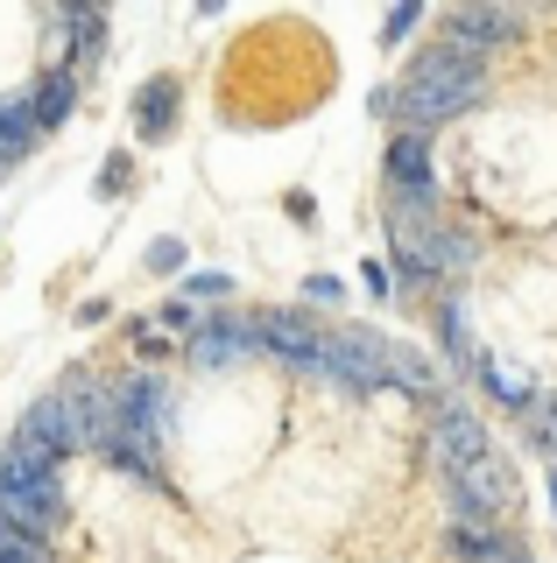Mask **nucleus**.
Segmentation results:
<instances>
[{
    "label": "nucleus",
    "mask_w": 557,
    "mask_h": 563,
    "mask_svg": "<svg viewBox=\"0 0 557 563\" xmlns=\"http://www.w3.org/2000/svg\"><path fill=\"white\" fill-rule=\"evenodd\" d=\"M297 374L332 380V387H353V395H374V387H389V339H381V331L346 324V331H332V339L318 345V360L297 366Z\"/></svg>",
    "instance_id": "2"
},
{
    "label": "nucleus",
    "mask_w": 557,
    "mask_h": 563,
    "mask_svg": "<svg viewBox=\"0 0 557 563\" xmlns=\"http://www.w3.org/2000/svg\"><path fill=\"white\" fill-rule=\"evenodd\" d=\"M149 268H155V275H177V268H184V240H155V246H149Z\"/></svg>",
    "instance_id": "23"
},
{
    "label": "nucleus",
    "mask_w": 557,
    "mask_h": 563,
    "mask_svg": "<svg viewBox=\"0 0 557 563\" xmlns=\"http://www.w3.org/2000/svg\"><path fill=\"white\" fill-rule=\"evenodd\" d=\"M494 451V437H487V422L473 416V409H459V401H438V416H430V437H424V457L445 472H466L473 457H487Z\"/></svg>",
    "instance_id": "5"
},
{
    "label": "nucleus",
    "mask_w": 557,
    "mask_h": 563,
    "mask_svg": "<svg viewBox=\"0 0 557 563\" xmlns=\"http://www.w3.org/2000/svg\"><path fill=\"white\" fill-rule=\"evenodd\" d=\"M445 35H459V43H473V49H494V43H515L522 35V14L515 8H459Z\"/></svg>",
    "instance_id": "13"
},
{
    "label": "nucleus",
    "mask_w": 557,
    "mask_h": 563,
    "mask_svg": "<svg viewBox=\"0 0 557 563\" xmlns=\"http://www.w3.org/2000/svg\"><path fill=\"white\" fill-rule=\"evenodd\" d=\"M360 282H368V296H381V303L395 296V268H389V261H368V268H360Z\"/></svg>",
    "instance_id": "24"
},
{
    "label": "nucleus",
    "mask_w": 557,
    "mask_h": 563,
    "mask_svg": "<svg viewBox=\"0 0 557 563\" xmlns=\"http://www.w3.org/2000/svg\"><path fill=\"white\" fill-rule=\"evenodd\" d=\"M254 339H261V352H275L283 366H310V360H318V345H325V331L310 324L304 310H261L254 317Z\"/></svg>",
    "instance_id": "7"
},
{
    "label": "nucleus",
    "mask_w": 557,
    "mask_h": 563,
    "mask_svg": "<svg viewBox=\"0 0 557 563\" xmlns=\"http://www.w3.org/2000/svg\"><path fill=\"white\" fill-rule=\"evenodd\" d=\"M381 169H389V190H395V198L438 205V169H430V134H395V141H389V155H381Z\"/></svg>",
    "instance_id": "6"
},
{
    "label": "nucleus",
    "mask_w": 557,
    "mask_h": 563,
    "mask_svg": "<svg viewBox=\"0 0 557 563\" xmlns=\"http://www.w3.org/2000/svg\"><path fill=\"white\" fill-rule=\"evenodd\" d=\"M339 296H346L339 275H310V303H339Z\"/></svg>",
    "instance_id": "27"
},
{
    "label": "nucleus",
    "mask_w": 557,
    "mask_h": 563,
    "mask_svg": "<svg viewBox=\"0 0 557 563\" xmlns=\"http://www.w3.org/2000/svg\"><path fill=\"white\" fill-rule=\"evenodd\" d=\"M389 387H403V395H438V366L424 360V352H409V345H389Z\"/></svg>",
    "instance_id": "18"
},
{
    "label": "nucleus",
    "mask_w": 557,
    "mask_h": 563,
    "mask_svg": "<svg viewBox=\"0 0 557 563\" xmlns=\"http://www.w3.org/2000/svg\"><path fill=\"white\" fill-rule=\"evenodd\" d=\"M509 507H515V465H509L501 451H487V457H473L466 472H451V521L494 528Z\"/></svg>",
    "instance_id": "3"
},
{
    "label": "nucleus",
    "mask_w": 557,
    "mask_h": 563,
    "mask_svg": "<svg viewBox=\"0 0 557 563\" xmlns=\"http://www.w3.org/2000/svg\"><path fill=\"white\" fill-rule=\"evenodd\" d=\"M29 148H36V113H29V92H8V99H0V176L22 163Z\"/></svg>",
    "instance_id": "15"
},
{
    "label": "nucleus",
    "mask_w": 557,
    "mask_h": 563,
    "mask_svg": "<svg viewBox=\"0 0 557 563\" xmlns=\"http://www.w3.org/2000/svg\"><path fill=\"white\" fill-rule=\"evenodd\" d=\"M128 190V155H107V176H99V198H120Z\"/></svg>",
    "instance_id": "25"
},
{
    "label": "nucleus",
    "mask_w": 557,
    "mask_h": 563,
    "mask_svg": "<svg viewBox=\"0 0 557 563\" xmlns=\"http://www.w3.org/2000/svg\"><path fill=\"white\" fill-rule=\"evenodd\" d=\"M22 437H29V444H43V451H57V457H72V451H78V437H72V409H64V395L29 401Z\"/></svg>",
    "instance_id": "14"
},
{
    "label": "nucleus",
    "mask_w": 557,
    "mask_h": 563,
    "mask_svg": "<svg viewBox=\"0 0 557 563\" xmlns=\"http://www.w3.org/2000/svg\"><path fill=\"white\" fill-rule=\"evenodd\" d=\"M445 352H451V366H466V374H480V360H487V352L473 345V317H466L459 289L445 296Z\"/></svg>",
    "instance_id": "16"
},
{
    "label": "nucleus",
    "mask_w": 557,
    "mask_h": 563,
    "mask_svg": "<svg viewBox=\"0 0 557 563\" xmlns=\"http://www.w3.org/2000/svg\"><path fill=\"white\" fill-rule=\"evenodd\" d=\"M163 324H170V331H198V310L177 296V303H163Z\"/></svg>",
    "instance_id": "26"
},
{
    "label": "nucleus",
    "mask_w": 557,
    "mask_h": 563,
    "mask_svg": "<svg viewBox=\"0 0 557 563\" xmlns=\"http://www.w3.org/2000/svg\"><path fill=\"white\" fill-rule=\"evenodd\" d=\"M550 515H557V472H550Z\"/></svg>",
    "instance_id": "29"
},
{
    "label": "nucleus",
    "mask_w": 557,
    "mask_h": 563,
    "mask_svg": "<svg viewBox=\"0 0 557 563\" xmlns=\"http://www.w3.org/2000/svg\"><path fill=\"white\" fill-rule=\"evenodd\" d=\"M487 563H536V556H529V550H522V542H515V536H501V542H494V556H487Z\"/></svg>",
    "instance_id": "28"
},
{
    "label": "nucleus",
    "mask_w": 557,
    "mask_h": 563,
    "mask_svg": "<svg viewBox=\"0 0 557 563\" xmlns=\"http://www.w3.org/2000/svg\"><path fill=\"white\" fill-rule=\"evenodd\" d=\"M473 268V240L451 233V225H438V240H430V282L438 275H466Z\"/></svg>",
    "instance_id": "20"
},
{
    "label": "nucleus",
    "mask_w": 557,
    "mask_h": 563,
    "mask_svg": "<svg viewBox=\"0 0 557 563\" xmlns=\"http://www.w3.org/2000/svg\"><path fill=\"white\" fill-rule=\"evenodd\" d=\"M0 515L22 528V536L50 542V536H57V521H64V479H43V486L14 493V500H0Z\"/></svg>",
    "instance_id": "9"
},
{
    "label": "nucleus",
    "mask_w": 557,
    "mask_h": 563,
    "mask_svg": "<svg viewBox=\"0 0 557 563\" xmlns=\"http://www.w3.org/2000/svg\"><path fill=\"white\" fill-rule=\"evenodd\" d=\"M177 99H184L177 78H149L142 92H134V134H142V141H170V128H177Z\"/></svg>",
    "instance_id": "12"
},
{
    "label": "nucleus",
    "mask_w": 557,
    "mask_h": 563,
    "mask_svg": "<svg viewBox=\"0 0 557 563\" xmlns=\"http://www.w3.org/2000/svg\"><path fill=\"white\" fill-rule=\"evenodd\" d=\"M72 106H78V70H72V64H50L43 78H36V92H29V113H36V134L64 128V120H72Z\"/></svg>",
    "instance_id": "11"
},
{
    "label": "nucleus",
    "mask_w": 557,
    "mask_h": 563,
    "mask_svg": "<svg viewBox=\"0 0 557 563\" xmlns=\"http://www.w3.org/2000/svg\"><path fill=\"white\" fill-rule=\"evenodd\" d=\"M219 296H233V275H219V268L184 275V303H219Z\"/></svg>",
    "instance_id": "21"
},
{
    "label": "nucleus",
    "mask_w": 557,
    "mask_h": 563,
    "mask_svg": "<svg viewBox=\"0 0 557 563\" xmlns=\"http://www.w3.org/2000/svg\"><path fill=\"white\" fill-rule=\"evenodd\" d=\"M248 352H261L254 317H205V324L190 331V366H233V360H248Z\"/></svg>",
    "instance_id": "8"
},
{
    "label": "nucleus",
    "mask_w": 557,
    "mask_h": 563,
    "mask_svg": "<svg viewBox=\"0 0 557 563\" xmlns=\"http://www.w3.org/2000/svg\"><path fill=\"white\" fill-rule=\"evenodd\" d=\"M113 416H120V437L163 451V437H170V380H163V374H128V380H113Z\"/></svg>",
    "instance_id": "4"
},
{
    "label": "nucleus",
    "mask_w": 557,
    "mask_h": 563,
    "mask_svg": "<svg viewBox=\"0 0 557 563\" xmlns=\"http://www.w3.org/2000/svg\"><path fill=\"white\" fill-rule=\"evenodd\" d=\"M480 92H487V49L445 35V43H430L424 57L403 70L389 120H403V134H430V128H445V120L473 113Z\"/></svg>",
    "instance_id": "1"
},
{
    "label": "nucleus",
    "mask_w": 557,
    "mask_h": 563,
    "mask_svg": "<svg viewBox=\"0 0 557 563\" xmlns=\"http://www.w3.org/2000/svg\"><path fill=\"white\" fill-rule=\"evenodd\" d=\"M424 22V8H416V0H403V8H389V22H381V35H389V43H403V35Z\"/></svg>",
    "instance_id": "22"
},
{
    "label": "nucleus",
    "mask_w": 557,
    "mask_h": 563,
    "mask_svg": "<svg viewBox=\"0 0 557 563\" xmlns=\"http://www.w3.org/2000/svg\"><path fill=\"white\" fill-rule=\"evenodd\" d=\"M64 22H72V35H78V70L107 57V14L99 8H64Z\"/></svg>",
    "instance_id": "19"
},
{
    "label": "nucleus",
    "mask_w": 557,
    "mask_h": 563,
    "mask_svg": "<svg viewBox=\"0 0 557 563\" xmlns=\"http://www.w3.org/2000/svg\"><path fill=\"white\" fill-rule=\"evenodd\" d=\"M57 465L64 457L57 451H43V444H29L22 430H14V444L0 451V500H14V493H29V486H43V479H57Z\"/></svg>",
    "instance_id": "10"
},
{
    "label": "nucleus",
    "mask_w": 557,
    "mask_h": 563,
    "mask_svg": "<svg viewBox=\"0 0 557 563\" xmlns=\"http://www.w3.org/2000/svg\"><path fill=\"white\" fill-rule=\"evenodd\" d=\"M480 387H487V395H494L501 401V409H529V401H536V380L529 374H522V366H501V360H480Z\"/></svg>",
    "instance_id": "17"
}]
</instances>
